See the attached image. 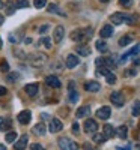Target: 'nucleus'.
Masks as SVG:
<instances>
[{"label":"nucleus","mask_w":140,"mask_h":150,"mask_svg":"<svg viewBox=\"0 0 140 150\" xmlns=\"http://www.w3.org/2000/svg\"><path fill=\"white\" fill-rule=\"evenodd\" d=\"M91 38H92V29H79L72 32L71 35V39L75 42H84L87 39H91Z\"/></svg>","instance_id":"nucleus-1"},{"label":"nucleus","mask_w":140,"mask_h":150,"mask_svg":"<svg viewBox=\"0 0 140 150\" xmlns=\"http://www.w3.org/2000/svg\"><path fill=\"white\" fill-rule=\"evenodd\" d=\"M29 62H30V65L35 66V68H41L47 63V56L42 54V53H33L29 56Z\"/></svg>","instance_id":"nucleus-2"},{"label":"nucleus","mask_w":140,"mask_h":150,"mask_svg":"<svg viewBox=\"0 0 140 150\" xmlns=\"http://www.w3.org/2000/svg\"><path fill=\"white\" fill-rule=\"evenodd\" d=\"M59 147L62 150H79V146L77 143L71 141L69 138H66V137H62V138H59Z\"/></svg>","instance_id":"nucleus-3"},{"label":"nucleus","mask_w":140,"mask_h":150,"mask_svg":"<svg viewBox=\"0 0 140 150\" xmlns=\"http://www.w3.org/2000/svg\"><path fill=\"white\" fill-rule=\"evenodd\" d=\"M110 101L113 105H116V107H122L124 102H125V99H124V95L119 93V92H113L110 95Z\"/></svg>","instance_id":"nucleus-4"},{"label":"nucleus","mask_w":140,"mask_h":150,"mask_svg":"<svg viewBox=\"0 0 140 150\" xmlns=\"http://www.w3.org/2000/svg\"><path fill=\"white\" fill-rule=\"evenodd\" d=\"M96 129H98V123H96L95 120L87 119V120L84 122V132H86V134H95Z\"/></svg>","instance_id":"nucleus-5"},{"label":"nucleus","mask_w":140,"mask_h":150,"mask_svg":"<svg viewBox=\"0 0 140 150\" xmlns=\"http://www.w3.org/2000/svg\"><path fill=\"white\" fill-rule=\"evenodd\" d=\"M62 128H63V125H62V122L59 119H51V120H50V126H48V131L50 132L56 134V132L62 131Z\"/></svg>","instance_id":"nucleus-6"},{"label":"nucleus","mask_w":140,"mask_h":150,"mask_svg":"<svg viewBox=\"0 0 140 150\" xmlns=\"http://www.w3.org/2000/svg\"><path fill=\"white\" fill-rule=\"evenodd\" d=\"M111 114V108L110 107H101L98 111H96V117L101 119V120H107Z\"/></svg>","instance_id":"nucleus-7"},{"label":"nucleus","mask_w":140,"mask_h":150,"mask_svg":"<svg viewBox=\"0 0 140 150\" xmlns=\"http://www.w3.org/2000/svg\"><path fill=\"white\" fill-rule=\"evenodd\" d=\"M45 83H47V86L53 87V89H59V87L62 86L60 81H59V78L54 77V75H48V77L45 78Z\"/></svg>","instance_id":"nucleus-8"},{"label":"nucleus","mask_w":140,"mask_h":150,"mask_svg":"<svg viewBox=\"0 0 140 150\" xmlns=\"http://www.w3.org/2000/svg\"><path fill=\"white\" fill-rule=\"evenodd\" d=\"M27 141H29V137H27V135H23L21 138L14 144V149H15V150H24V149L27 147Z\"/></svg>","instance_id":"nucleus-9"},{"label":"nucleus","mask_w":140,"mask_h":150,"mask_svg":"<svg viewBox=\"0 0 140 150\" xmlns=\"http://www.w3.org/2000/svg\"><path fill=\"white\" fill-rule=\"evenodd\" d=\"M125 15H126V14H124V12H116V14H113V15L110 17V21H111L113 24H116V26H119V24L124 23Z\"/></svg>","instance_id":"nucleus-10"},{"label":"nucleus","mask_w":140,"mask_h":150,"mask_svg":"<svg viewBox=\"0 0 140 150\" xmlns=\"http://www.w3.org/2000/svg\"><path fill=\"white\" fill-rule=\"evenodd\" d=\"M30 119H32V114H30V111H21L20 114H18V122L21 123V125H27L29 122H30Z\"/></svg>","instance_id":"nucleus-11"},{"label":"nucleus","mask_w":140,"mask_h":150,"mask_svg":"<svg viewBox=\"0 0 140 150\" xmlns=\"http://www.w3.org/2000/svg\"><path fill=\"white\" fill-rule=\"evenodd\" d=\"M32 131H33V134L38 135V137H44V135L47 134V128H45V125H42V123L35 125V128H33Z\"/></svg>","instance_id":"nucleus-12"},{"label":"nucleus","mask_w":140,"mask_h":150,"mask_svg":"<svg viewBox=\"0 0 140 150\" xmlns=\"http://www.w3.org/2000/svg\"><path fill=\"white\" fill-rule=\"evenodd\" d=\"M79 57L77 56H74V54H69L68 57H66V68H69V69H72V68H75L79 65Z\"/></svg>","instance_id":"nucleus-13"},{"label":"nucleus","mask_w":140,"mask_h":150,"mask_svg":"<svg viewBox=\"0 0 140 150\" xmlns=\"http://www.w3.org/2000/svg\"><path fill=\"white\" fill-rule=\"evenodd\" d=\"M139 51H140V45L137 44V45H136V47H134L133 50H130L128 53H126V54H124V56L121 57V63H125V62L128 60V57H131V56H136V54H137Z\"/></svg>","instance_id":"nucleus-14"},{"label":"nucleus","mask_w":140,"mask_h":150,"mask_svg":"<svg viewBox=\"0 0 140 150\" xmlns=\"http://www.w3.org/2000/svg\"><path fill=\"white\" fill-rule=\"evenodd\" d=\"M89 114H91V107H80L77 110V112H75V117L77 119H81V117H87Z\"/></svg>","instance_id":"nucleus-15"},{"label":"nucleus","mask_w":140,"mask_h":150,"mask_svg":"<svg viewBox=\"0 0 140 150\" xmlns=\"http://www.w3.org/2000/svg\"><path fill=\"white\" fill-rule=\"evenodd\" d=\"M63 35H65V29H63V26H57L54 29V42H60L63 39Z\"/></svg>","instance_id":"nucleus-16"},{"label":"nucleus","mask_w":140,"mask_h":150,"mask_svg":"<svg viewBox=\"0 0 140 150\" xmlns=\"http://www.w3.org/2000/svg\"><path fill=\"white\" fill-rule=\"evenodd\" d=\"M84 89H86L87 92H98V90L101 89V86H99V83H96V81H87V83L84 84Z\"/></svg>","instance_id":"nucleus-17"},{"label":"nucleus","mask_w":140,"mask_h":150,"mask_svg":"<svg viewBox=\"0 0 140 150\" xmlns=\"http://www.w3.org/2000/svg\"><path fill=\"white\" fill-rule=\"evenodd\" d=\"M24 90H26V93L29 95V96H35L36 93H38V84L36 83H32V84H27L26 87H24Z\"/></svg>","instance_id":"nucleus-18"},{"label":"nucleus","mask_w":140,"mask_h":150,"mask_svg":"<svg viewBox=\"0 0 140 150\" xmlns=\"http://www.w3.org/2000/svg\"><path fill=\"white\" fill-rule=\"evenodd\" d=\"M111 35H113V27L110 26V24L104 26L103 29H101V32H99V36L101 38H110Z\"/></svg>","instance_id":"nucleus-19"},{"label":"nucleus","mask_w":140,"mask_h":150,"mask_svg":"<svg viewBox=\"0 0 140 150\" xmlns=\"http://www.w3.org/2000/svg\"><path fill=\"white\" fill-rule=\"evenodd\" d=\"M77 53H79L80 56L86 57V56L91 54V48H89L87 45H79V47H77Z\"/></svg>","instance_id":"nucleus-20"},{"label":"nucleus","mask_w":140,"mask_h":150,"mask_svg":"<svg viewBox=\"0 0 140 150\" xmlns=\"http://www.w3.org/2000/svg\"><path fill=\"white\" fill-rule=\"evenodd\" d=\"M114 135H116V132H114L113 126L111 125H106L104 126V137L106 138H111V137H114Z\"/></svg>","instance_id":"nucleus-21"},{"label":"nucleus","mask_w":140,"mask_h":150,"mask_svg":"<svg viewBox=\"0 0 140 150\" xmlns=\"http://www.w3.org/2000/svg\"><path fill=\"white\" fill-rule=\"evenodd\" d=\"M95 45H96V50H98L99 53H107L109 51V45L104 41H96Z\"/></svg>","instance_id":"nucleus-22"},{"label":"nucleus","mask_w":140,"mask_h":150,"mask_svg":"<svg viewBox=\"0 0 140 150\" xmlns=\"http://www.w3.org/2000/svg\"><path fill=\"white\" fill-rule=\"evenodd\" d=\"M47 11H48V12H51V14H60V15L65 17V14H63V12H60L59 6H57V5H54V3H50V5L47 6Z\"/></svg>","instance_id":"nucleus-23"},{"label":"nucleus","mask_w":140,"mask_h":150,"mask_svg":"<svg viewBox=\"0 0 140 150\" xmlns=\"http://www.w3.org/2000/svg\"><path fill=\"white\" fill-rule=\"evenodd\" d=\"M18 80H20V74H17V72H11V74L6 75V81L8 83H15Z\"/></svg>","instance_id":"nucleus-24"},{"label":"nucleus","mask_w":140,"mask_h":150,"mask_svg":"<svg viewBox=\"0 0 140 150\" xmlns=\"http://www.w3.org/2000/svg\"><path fill=\"white\" fill-rule=\"evenodd\" d=\"M133 42V38L131 36H122L121 39H119V47H126L128 44Z\"/></svg>","instance_id":"nucleus-25"},{"label":"nucleus","mask_w":140,"mask_h":150,"mask_svg":"<svg viewBox=\"0 0 140 150\" xmlns=\"http://www.w3.org/2000/svg\"><path fill=\"white\" fill-rule=\"evenodd\" d=\"M137 20H139V17H137V15H125L124 23H126V24H136V23H137Z\"/></svg>","instance_id":"nucleus-26"},{"label":"nucleus","mask_w":140,"mask_h":150,"mask_svg":"<svg viewBox=\"0 0 140 150\" xmlns=\"http://www.w3.org/2000/svg\"><path fill=\"white\" fill-rule=\"evenodd\" d=\"M122 140H125L126 138V135H128V129H126V126H121L119 129H118V132H116Z\"/></svg>","instance_id":"nucleus-27"},{"label":"nucleus","mask_w":140,"mask_h":150,"mask_svg":"<svg viewBox=\"0 0 140 150\" xmlns=\"http://www.w3.org/2000/svg\"><path fill=\"white\" fill-rule=\"evenodd\" d=\"M15 138H17V134L12 131V132H8L6 135H5V140H6V143H14L15 141Z\"/></svg>","instance_id":"nucleus-28"},{"label":"nucleus","mask_w":140,"mask_h":150,"mask_svg":"<svg viewBox=\"0 0 140 150\" xmlns=\"http://www.w3.org/2000/svg\"><path fill=\"white\" fill-rule=\"evenodd\" d=\"M133 116L134 117L140 116V101H136L134 105H133Z\"/></svg>","instance_id":"nucleus-29"},{"label":"nucleus","mask_w":140,"mask_h":150,"mask_svg":"<svg viewBox=\"0 0 140 150\" xmlns=\"http://www.w3.org/2000/svg\"><path fill=\"white\" fill-rule=\"evenodd\" d=\"M94 141L95 143H104L106 141V137H104V134H94Z\"/></svg>","instance_id":"nucleus-30"},{"label":"nucleus","mask_w":140,"mask_h":150,"mask_svg":"<svg viewBox=\"0 0 140 150\" xmlns=\"http://www.w3.org/2000/svg\"><path fill=\"white\" fill-rule=\"evenodd\" d=\"M9 128V122L3 117H0V131H6Z\"/></svg>","instance_id":"nucleus-31"},{"label":"nucleus","mask_w":140,"mask_h":150,"mask_svg":"<svg viewBox=\"0 0 140 150\" xmlns=\"http://www.w3.org/2000/svg\"><path fill=\"white\" fill-rule=\"evenodd\" d=\"M69 101H71L72 104L79 101V93L75 92V90H69Z\"/></svg>","instance_id":"nucleus-32"},{"label":"nucleus","mask_w":140,"mask_h":150,"mask_svg":"<svg viewBox=\"0 0 140 150\" xmlns=\"http://www.w3.org/2000/svg\"><path fill=\"white\" fill-rule=\"evenodd\" d=\"M106 80H107L109 84H114V83H116V75L111 74V72H109V74L106 75Z\"/></svg>","instance_id":"nucleus-33"},{"label":"nucleus","mask_w":140,"mask_h":150,"mask_svg":"<svg viewBox=\"0 0 140 150\" xmlns=\"http://www.w3.org/2000/svg\"><path fill=\"white\" fill-rule=\"evenodd\" d=\"M41 45H44L45 48H51V41H50V38L42 36L41 38Z\"/></svg>","instance_id":"nucleus-34"},{"label":"nucleus","mask_w":140,"mask_h":150,"mask_svg":"<svg viewBox=\"0 0 140 150\" xmlns=\"http://www.w3.org/2000/svg\"><path fill=\"white\" fill-rule=\"evenodd\" d=\"M33 5H35V8L41 9V8H44V6L47 5V0H35V2H33Z\"/></svg>","instance_id":"nucleus-35"},{"label":"nucleus","mask_w":140,"mask_h":150,"mask_svg":"<svg viewBox=\"0 0 140 150\" xmlns=\"http://www.w3.org/2000/svg\"><path fill=\"white\" fill-rule=\"evenodd\" d=\"M95 65H96L98 68L104 66V65H106V59H96V60H95Z\"/></svg>","instance_id":"nucleus-36"},{"label":"nucleus","mask_w":140,"mask_h":150,"mask_svg":"<svg viewBox=\"0 0 140 150\" xmlns=\"http://www.w3.org/2000/svg\"><path fill=\"white\" fill-rule=\"evenodd\" d=\"M98 71H99V74H101V75H107V74L110 72V71H109V68H106V66H101Z\"/></svg>","instance_id":"nucleus-37"},{"label":"nucleus","mask_w":140,"mask_h":150,"mask_svg":"<svg viewBox=\"0 0 140 150\" xmlns=\"http://www.w3.org/2000/svg\"><path fill=\"white\" fill-rule=\"evenodd\" d=\"M119 3L125 8H128V6H131V0H119Z\"/></svg>","instance_id":"nucleus-38"},{"label":"nucleus","mask_w":140,"mask_h":150,"mask_svg":"<svg viewBox=\"0 0 140 150\" xmlns=\"http://www.w3.org/2000/svg\"><path fill=\"white\" fill-rule=\"evenodd\" d=\"M2 71H3V72H8V71H9V65L6 63L5 60L2 62Z\"/></svg>","instance_id":"nucleus-39"},{"label":"nucleus","mask_w":140,"mask_h":150,"mask_svg":"<svg viewBox=\"0 0 140 150\" xmlns=\"http://www.w3.org/2000/svg\"><path fill=\"white\" fill-rule=\"evenodd\" d=\"M23 6H24V8L27 6V2H26V0H20V2L17 3V8H23Z\"/></svg>","instance_id":"nucleus-40"},{"label":"nucleus","mask_w":140,"mask_h":150,"mask_svg":"<svg viewBox=\"0 0 140 150\" xmlns=\"http://www.w3.org/2000/svg\"><path fill=\"white\" fill-rule=\"evenodd\" d=\"M72 132L74 134H79V123H74L72 125Z\"/></svg>","instance_id":"nucleus-41"},{"label":"nucleus","mask_w":140,"mask_h":150,"mask_svg":"<svg viewBox=\"0 0 140 150\" xmlns=\"http://www.w3.org/2000/svg\"><path fill=\"white\" fill-rule=\"evenodd\" d=\"M47 30H48V24H47V26H42V27L39 29V33H41V35H44Z\"/></svg>","instance_id":"nucleus-42"},{"label":"nucleus","mask_w":140,"mask_h":150,"mask_svg":"<svg viewBox=\"0 0 140 150\" xmlns=\"http://www.w3.org/2000/svg\"><path fill=\"white\" fill-rule=\"evenodd\" d=\"M8 93V90L5 89V87H2V86H0V96H5Z\"/></svg>","instance_id":"nucleus-43"},{"label":"nucleus","mask_w":140,"mask_h":150,"mask_svg":"<svg viewBox=\"0 0 140 150\" xmlns=\"http://www.w3.org/2000/svg\"><path fill=\"white\" fill-rule=\"evenodd\" d=\"M30 149H32V150H39V149H41V146L35 143V144H32V146H30Z\"/></svg>","instance_id":"nucleus-44"},{"label":"nucleus","mask_w":140,"mask_h":150,"mask_svg":"<svg viewBox=\"0 0 140 150\" xmlns=\"http://www.w3.org/2000/svg\"><path fill=\"white\" fill-rule=\"evenodd\" d=\"M74 86H75V84H74V81H71V83H69V86H68V89H69V90H74Z\"/></svg>","instance_id":"nucleus-45"},{"label":"nucleus","mask_w":140,"mask_h":150,"mask_svg":"<svg viewBox=\"0 0 140 150\" xmlns=\"http://www.w3.org/2000/svg\"><path fill=\"white\" fill-rule=\"evenodd\" d=\"M3 21H5V17H3V15H0V26L3 24Z\"/></svg>","instance_id":"nucleus-46"},{"label":"nucleus","mask_w":140,"mask_h":150,"mask_svg":"<svg viewBox=\"0 0 140 150\" xmlns=\"http://www.w3.org/2000/svg\"><path fill=\"white\" fill-rule=\"evenodd\" d=\"M0 150H6V147H5L3 144H0Z\"/></svg>","instance_id":"nucleus-47"},{"label":"nucleus","mask_w":140,"mask_h":150,"mask_svg":"<svg viewBox=\"0 0 140 150\" xmlns=\"http://www.w3.org/2000/svg\"><path fill=\"white\" fill-rule=\"evenodd\" d=\"M118 150H130V147H126V149H122V147H118Z\"/></svg>","instance_id":"nucleus-48"},{"label":"nucleus","mask_w":140,"mask_h":150,"mask_svg":"<svg viewBox=\"0 0 140 150\" xmlns=\"http://www.w3.org/2000/svg\"><path fill=\"white\" fill-rule=\"evenodd\" d=\"M3 6H5V5H3V2H0V9H2Z\"/></svg>","instance_id":"nucleus-49"},{"label":"nucleus","mask_w":140,"mask_h":150,"mask_svg":"<svg viewBox=\"0 0 140 150\" xmlns=\"http://www.w3.org/2000/svg\"><path fill=\"white\" fill-rule=\"evenodd\" d=\"M2 45H3V42H2V39H0V48H2Z\"/></svg>","instance_id":"nucleus-50"},{"label":"nucleus","mask_w":140,"mask_h":150,"mask_svg":"<svg viewBox=\"0 0 140 150\" xmlns=\"http://www.w3.org/2000/svg\"><path fill=\"white\" fill-rule=\"evenodd\" d=\"M99 2H104L106 3V2H109V0H99Z\"/></svg>","instance_id":"nucleus-51"},{"label":"nucleus","mask_w":140,"mask_h":150,"mask_svg":"<svg viewBox=\"0 0 140 150\" xmlns=\"http://www.w3.org/2000/svg\"><path fill=\"white\" fill-rule=\"evenodd\" d=\"M137 149H139V150H140V146H137Z\"/></svg>","instance_id":"nucleus-52"},{"label":"nucleus","mask_w":140,"mask_h":150,"mask_svg":"<svg viewBox=\"0 0 140 150\" xmlns=\"http://www.w3.org/2000/svg\"><path fill=\"white\" fill-rule=\"evenodd\" d=\"M39 150H44V149H42V147H41V149H39Z\"/></svg>","instance_id":"nucleus-53"}]
</instances>
